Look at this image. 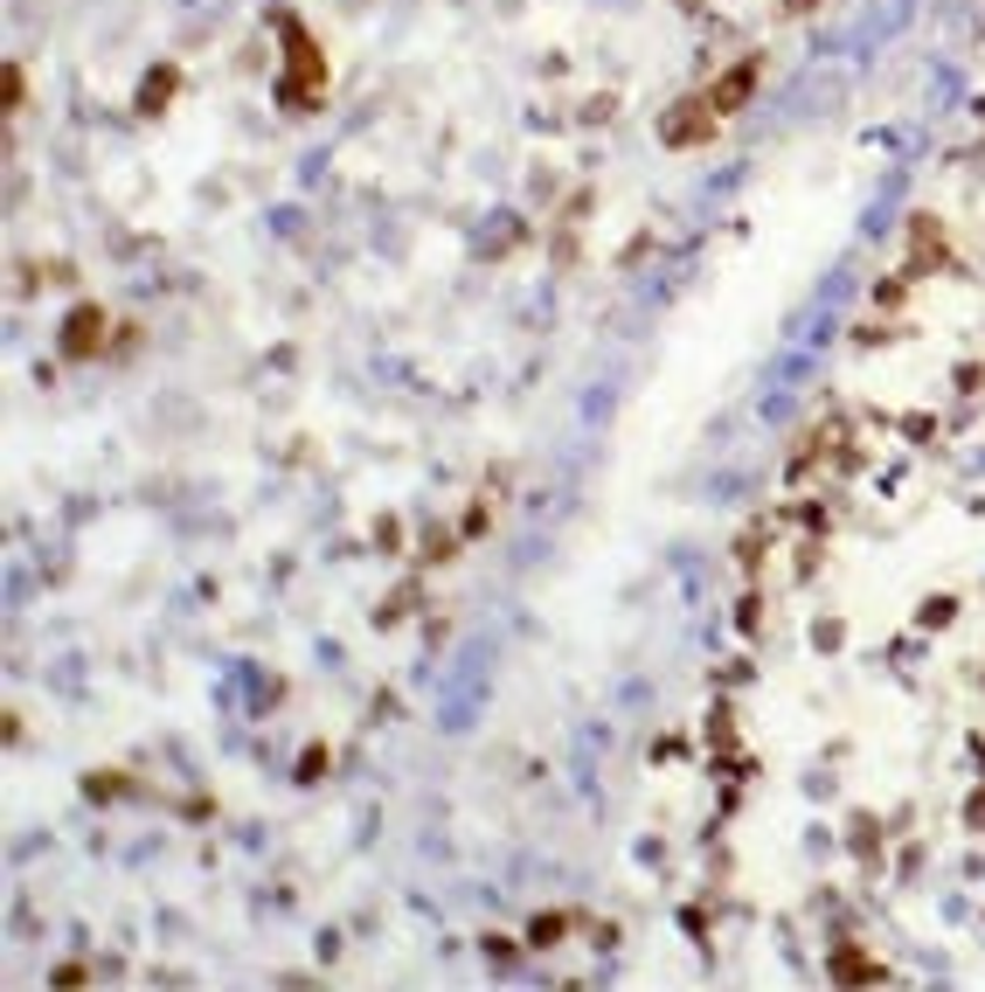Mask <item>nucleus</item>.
<instances>
[{
    "mask_svg": "<svg viewBox=\"0 0 985 992\" xmlns=\"http://www.w3.org/2000/svg\"><path fill=\"white\" fill-rule=\"evenodd\" d=\"M749 84H757V63H743V70H729V76H722V91H715L708 104H715V112H722V104H736V97H749Z\"/></svg>",
    "mask_w": 985,
    "mask_h": 992,
    "instance_id": "nucleus-1",
    "label": "nucleus"
},
{
    "mask_svg": "<svg viewBox=\"0 0 985 992\" xmlns=\"http://www.w3.org/2000/svg\"><path fill=\"white\" fill-rule=\"evenodd\" d=\"M63 348H70V354H91V348H97V312H76L70 333H63Z\"/></svg>",
    "mask_w": 985,
    "mask_h": 992,
    "instance_id": "nucleus-2",
    "label": "nucleus"
}]
</instances>
